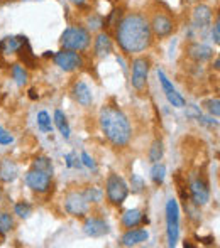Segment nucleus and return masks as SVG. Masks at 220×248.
I'll return each mask as SVG.
<instances>
[{
    "mask_svg": "<svg viewBox=\"0 0 220 248\" xmlns=\"http://www.w3.org/2000/svg\"><path fill=\"white\" fill-rule=\"evenodd\" d=\"M118 47L125 54H139L152 46V31L149 19L141 12H131L124 16L115 29Z\"/></svg>",
    "mask_w": 220,
    "mask_h": 248,
    "instance_id": "obj_1",
    "label": "nucleus"
},
{
    "mask_svg": "<svg viewBox=\"0 0 220 248\" xmlns=\"http://www.w3.org/2000/svg\"><path fill=\"white\" fill-rule=\"evenodd\" d=\"M100 128L114 147H125L131 142L132 130L129 118L117 105H105L99 115Z\"/></svg>",
    "mask_w": 220,
    "mask_h": 248,
    "instance_id": "obj_2",
    "label": "nucleus"
},
{
    "mask_svg": "<svg viewBox=\"0 0 220 248\" xmlns=\"http://www.w3.org/2000/svg\"><path fill=\"white\" fill-rule=\"evenodd\" d=\"M188 193H190V202L195 206H205L210 201V184L205 172H193L186 179Z\"/></svg>",
    "mask_w": 220,
    "mask_h": 248,
    "instance_id": "obj_3",
    "label": "nucleus"
},
{
    "mask_svg": "<svg viewBox=\"0 0 220 248\" xmlns=\"http://www.w3.org/2000/svg\"><path fill=\"white\" fill-rule=\"evenodd\" d=\"M90 41H92V37H90L88 29L82 26H71L61 34L59 44L63 46V49L85 51L90 46Z\"/></svg>",
    "mask_w": 220,
    "mask_h": 248,
    "instance_id": "obj_4",
    "label": "nucleus"
},
{
    "mask_svg": "<svg viewBox=\"0 0 220 248\" xmlns=\"http://www.w3.org/2000/svg\"><path fill=\"white\" fill-rule=\"evenodd\" d=\"M105 194L107 201L114 206H120L129 196V186L118 174L110 172L105 181Z\"/></svg>",
    "mask_w": 220,
    "mask_h": 248,
    "instance_id": "obj_5",
    "label": "nucleus"
},
{
    "mask_svg": "<svg viewBox=\"0 0 220 248\" xmlns=\"http://www.w3.org/2000/svg\"><path fill=\"white\" fill-rule=\"evenodd\" d=\"M166 233L168 247H176L180 238V206L176 199H168L166 202Z\"/></svg>",
    "mask_w": 220,
    "mask_h": 248,
    "instance_id": "obj_6",
    "label": "nucleus"
},
{
    "mask_svg": "<svg viewBox=\"0 0 220 248\" xmlns=\"http://www.w3.org/2000/svg\"><path fill=\"white\" fill-rule=\"evenodd\" d=\"M149 68H151V61L149 58L139 56L132 61V76H131V85L134 90L142 92L148 86V76H149Z\"/></svg>",
    "mask_w": 220,
    "mask_h": 248,
    "instance_id": "obj_7",
    "label": "nucleus"
},
{
    "mask_svg": "<svg viewBox=\"0 0 220 248\" xmlns=\"http://www.w3.org/2000/svg\"><path fill=\"white\" fill-rule=\"evenodd\" d=\"M65 209L68 215L75 216V218H82V216L88 215L90 202L86 201L83 191H69L65 196Z\"/></svg>",
    "mask_w": 220,
    "mask_h": 248,
    "instance_id": "obj_8",
    "label": "nucleus"
},
{
    "mask_svg": "<svg viewBox=\"0 0 220 248\" xmlns=\"http://www.w3.org/2000/svg\"><path fill=\"white\" fill-rule=\"evenodd\" d=\"M149 26H151L152 36L159 37V39H165L169 37L174 31V20L169 14L166 12H156L152 16V19L149 20Z\"/></svg>",
    "mask_w": 220,
    "mask_h": 248,
    "instance_id": "obj_9",
    "label": "nucleus"
},
{
    "mask_svg": "<svg viewBox=\"0 0 220 248\" xmlns=\"http://www.w3.org/2000/svg\"><path fill=\"white\" fill-rule=\"evenodd\" d=\"M54 62L56 66H59V69H63L66 73H71L83 66V59L78 54V51H71V49H61L59 52H56Z\"/></svg>",
    "mask_w": 220,
    "mask_h": 248,
    "instance_id": "obj_10",
    "label": "nucleus"
},
{
    "mask_svg": "<svg viewBox=\"0 0 220 248\" xmlns=\"http://www.w3.org/2000/svg\"><path fill=\"white\" fill-rule=\"evenodd\" d=\"M51 181H53V176L51 174H46L43 170L37 169H31L29 172L26 174V184L27 187L34 191V193H48L51 187Z\"/></svg>",
    "mask_w": 220,
    "mask_h": 248,
    "instance_id": "obj_11",
    "label": "nucleus"
},
{
    "mask_svg": "<svg viewBox=\"0 0 220 248\" xmlns=\"http://www.w3.org/2000/svg\"><path fill=\"white\" fill-rule=\"evenodd\" d=\"M158 78H159V81H161L163 92H165L168 101H169V103L173 105V107H176V108L186 107V100H185L183 96H181L180 93L174 90L173 83L168 79V76L165 75V71H163V69H158Z\"/></svg>",
    "mask_w": 220,
    "mask_h": 248,
    "instance_id": "obj_12",
    "label": "nucleus"
},
{
    "mask_svg": "<svg viewBox=\"0 0 220 248\" xmlns=\"http://www.w3.org/2000/svg\"><path fill=\"white\" fill-rule=\"evenodd\" d=\"M83 232H85V235L92 236V238H100V236L107 235L110 232V226L105 219L97 218V216H90V218L85 219Z\"/></svg>",
    "mask_w": 220,
    "mask_h": 248,
    "instance_id": "obj_13",
    "label": "nucleus"
},
{
    "mask_svg": "<svg viewBox=\"0 0 220 248\" xmlns=\"http://www.w3.org/2000/svg\"><path fill=\"white\" fill-rule=\"evenodd\" d=\"M16 52L19 54L20 61H24V66H27L31 69L37 68V59L34 56L33 49H31V44L26 36H19V47H17Z\"/></svg>",
    "mask_w": 220,
    "mask_h": 248,
    "instance_id": "obj_14",
    "label": "nucleus"
},
{
    "mask_svg": "<svg viewBox=\"0 0 220 248\" xmlns=\"http://www.w3.org/2000/svg\"><path fill=\"white\" fill-rule=\"evenodd\" d=\"M188 58L193 59L195 62H205L208 59L214 58V49L207 44H200V43H191L186 47Z\"/></svg>",
    "mask_w": 220,
    "mask_h": 248,
    "instance_id": "obj_15",
    "label": "nucleus"
},
{
    "mask_svg": "<svg viewBox=\"0 0 220 248\" xmlns=\"http://www.w3.org/2000/svg\"><path fill=\"white\" fill-rule=\"evenodd\" d=\"M149 238V233L142 228H131L129 232H125L120 238V245L124 247H135V245H141V243L148 242Z\"/></svg>",
    "mask_w": 220,
    "mask_h": 248,
    "instance_id": "obj_16",
    "label": "nucleus"
},
{
    "mask_svg": "<svg viewBox=\"0 0 220 248\" xmlns=\"http://www.w3.org/2000/svg\"><path fill=\"white\" fill-rule=\"evenodd\" d=\"M71 93H73V98L78 101L82 107H90V105L93 103L92 90H90V86L86 85L85 81H76L71 90Z\"/></svg>",
    "mask_w": 220,
    "mask_h": 248,
    "instance_id": "obj_17",
    "label": "nucleus"
},
{
    "mask_svg": "<svg viewBox=\"0 0 220 248\" xmlns=\"http://www.w3.org/2000/svg\"><path fill=\"white\" fill-rule=\"evenodd\" d=\"M19 176V167L12 159H2L0 160V183L9 184L14 183Z\"/></svg>",
    "mask_w": 220,
    "mask_h": 248,
    "instance_id": "obj_18",
    "label": "nucleus"
},
{
    "mask_svg": "<svg viewBox=\"0 0 220 248\" xmlns=\"http://www.w3.org/2000/svg\"><path fill=\"white\" fill-rule=\"evenodd\" d=\"M212 17H214V10L208 7L207 3H198L193 9V22L197 27H207L210 26Z\"/></svg>",
    "mask_w": 220,
    "mask_h": 248,
    "instance_id": "obj_19",
    "label": "nucleus"
},
{
    "mask_svg": "<svg viewBox=\"0 0 220 248\" xmlns=\"http://www.w3.org/2000/svg\"><path fill=\"white\" fill-rule=\"evenodd\" d=\"M120 223H122V226H124V228L131 230V228L139 226L141 223H148V218L142 215L141 209H127V211L122 215Z\"/></svg>",
    "mask_w": 220,
    "mask_h": 248,
    "instance_id": "obj_20",
    "label": "nucleus"
},
{
    "mask_svg": "<svg viewBox=\"0 0 220 248\" xmlns=\"http://www.w3.org/2000/svg\"><path fill=\"white\" fill-rule=\"evenodd\" d=\"M93 49H95V54L99 58H103L112 51V39L107 32H99L95 37V44H93Z\"/></svg>",
    "mask_w": 220,
    "mask_h": 248,
    "instance_id": "obj_21",
    "label": "nucleus"
},
{
    "mask_svg": "<svg viewBox=\"0 0 220 248\" xmlns=\"http://www.w3.org/2000/svg\"><path fill=\"white\" fill-rule=\"evenodd\" d=\"M54 125L58 127V130H59V134L63 135V139L68 140L69 135H71V130H69V124H68V120H66V115L63 113L61 110L54 111Z\"/></svg>",
    "mask_w": 220,
    "mask_h": 248,
    "instance_id": "obj_22",
    "label": "nucleus"
},
{
    "mask_svg": "<svg viewBox=\"0 0 220 248\" xmlns=\"http://www.w3.org/2000/svg\"><path fill=\"white\" fill-rule=\"evenodd\" d=\"M10 73H12V78L16 79V85L17 86H24L27 83V71H26V68L20 64V62H16V64H12V68H10Z\"/></svg>",
    "mask_w": 220,
    "mask_h": 248,
    "instance_id": "obj_23",
    "label": "nucleus"
},
{
    "mask_svg": "<svg viewBox=\"0 0 220 248\" xmlns=\"http://www.w3.org/2000/svg\"><path fill=\"white\" fill-rule=\"evenodd\" d=\"M149 162H159V160L163 159V155H165V144H163V140H154L152 142V145L149 147Z\"/></svg>",
    "mask_w": 220,
    "mask_h": 248,
    "instance_id": "obj_24",
    "label": "nucleus"
},
{
    "mask_svg": "<svg viewBox=\"0 0 220 248\" xmlns=\"http://www.w3.org/2000/svg\"><path fill=\"white\" fill-rule=\"evenodd\" d=\"M16 228V221H14V216L9 211H0V233L7 235L9 232Z\"/></svg>",
    "mask_w": 220,
    "mask_h": 248,
    "instance_id": "obj_25",
    "label": "nucleus"
},
{
    "mask_svg": "<svg viewBox=\"0 0 220 248\" xmlns=\"http://www.w3.org/2000/svg\"><path fill=\"white\" fill-rule=\"evenodd\" d=\"M165 177H166V166L161 162H154V166H152V169H151L152 183H154L156 186H161V184L165 183Z\"/></svg>",
    "mask_w": 220,
    "mask_h": 248,
    "instance_id": "obj_26",
    "label": "nucleus"
},
{
    "mask_svg": "<svg viewBox=\"0 0 220 248\" xmlns=\"http://www.w3.org/2000/svg\"><path fill=\"white\" fill-rule=\"evenodd\" d=\"M33 169H37V170H43V172L46 174H51L53 176L54 169H53V162H51V159H48V157L41 155V157H36L33 162Z\"/></svg>",
    "mask_w": 220,
    "mask_h": 248,
    "instance_id": "obj_27",
    "label": "nucleus"
},
{
    "mask_svg": "<svg viewBox=\"0 0 220 248\" xmlns=\"http://www.w3.org/2000/svg\"><path fill=\"white\" fill-rule=\"evenodd\" d=\"M14 213H16L19 218L22 219H27L31 218V215H33V204L27 201H19L16 202V206H14Z\"/></svg>",
    "mask_w": 220,
    "mask_h": 248,
    "instance_id": "obj_28",
    "label": "nucleus"
},
{
    "mask_svg": "<svg viewBox=\"0 0 220 248\" xmlns=\"http://www.w3.org/2000/svg\"><path fill=\"white\" fill-rule=\"evenodd\" d=\"M37 127H39L41 132H46V134L53 132V124H51V117L48 111L43 110L37 113Z\"/></svg>",
    "mask_w": 220,
    "mask_h": 248,
    "instance_id": "obj_29",
    "label": "nucleus"
},
{
    "mask_svg": "<svg viewBox=\"0 0 220 248\" xmlns=\"http://www.w3.org/2000/svg\"><path fill=\"white\" fill-rule=\"evenodd\" d=\"M83 194H85V198L88 202H100L103 199V191L97 186L85 187V189H83Z\"/></svg>",
    "mask_w": 220,
    "mask_h": 248,
    "instance_id": "obj_30",
    "label": "nucleus"
},
{
    "mask_svg": "<svg viewBox=\"0 0 220 248\" xmlns=\"http://www.w3.org/2000/svg\"><path fill=\"white\" fill-rule=\"evenodd\" d=\"M131 189H132V193L134 194H139V193H142L144 191V181H142V177L141 176H137V174H132L131 176Z\"/></svg>",
    "mask_w": 220,
    "mask_h": 248,
    "instance_id": "obj_31",
    "label": "nucleus"
},
{
    "mask_svg": "<svg viewBox=\"0 0 220 248\" xmlns=\"http://www.w3.org/2000/svg\"><path fill=\"white\" fill-rule=\"evenodd\" d=\"M205 105H207V110L210 111V115H214L215 118L220 117V100H219V96H215V98L208 100Z\"/></svg>",
    "mask_w": 220,
    "mask_h": 248,
    "instance_id": "obj_32",
    "label": "nucleus"
},
{
    "mask_svg": "<svg viewBox=\"0 0 220 248\" xmlns=\"http://www.w3.org/2000/svg\"><path fill=\"white\" fill-rule=\"evenodd\" d=\"M82 164H83V166L88 167V169H93V170L97 169L95 160H93L92 157L88 155V152H85V150H83V152H82Z\"/></svg>",
    "mask_w": 220,
    "mask_h": 248,
    "instance_id": "obj_33",
    "label": "nucleus"
},
{
    "mask_svg": "<svg viewBox=\"0 0 220 248\" xmlns=\"http://www.w3.org/2000/svg\"><path fill=\"white\" fill-rule=\"evenodd\" d=\"M212 39H214L215 44L220 43V22H219V17L214 24V29H212Z\"/></svg>",
    "mask_w": 220,
    "mask_h": 248,
    "instance_id": "obj_34",
    "label": "nucleus"
},
{
    "mask_svg": "<svg viewBox=\"0 0 220 248\" xmlns=\"http://www.w3.org/2000/svg\"><path fill=\"white\" fill-rule=\"evenodd\" d=\"M14 142V137L9 134V132H3L2 135H0V145H10Z\"/></svg>",
    "mask_w": 220,
    "mask_h": 248,
    "instance_id": "obj_35",
    "label": "nucleus"
},
{
    "mask_svg": "<svg viewBox=\"0 0 220 248\" xmlns=\"http://www.w3.org/2000/svg\"><path fill=\"white\" fill-rule=\"evenodd\" d=\"M65 160H66V166H68V167H73V154H66V155H65Z\"/></svg>",
    "mask_w": 220,
    "mask_h": 248,
    "instance_id": "obj_36",
    "label": "nucleus"
},
{
    "mask_svg": "<svg viewBox=\"0 0 220 248\" xmlns=\"http://www.w3.org/2000/svg\"><path fill=\"white\" fill-rule=\"evenodd\" d=\"M69 2H71L73 5H76V7H83V5H86V2H88V0H69Z\"/></svg>",
    "mask_w": 220,
    "mask_h": 248,
    "instance_id": "obj_37",
    "label": "nucleus"
},
{
    "mask_svg": "<svg viewBox=\"0 0 220 248\" xmlns=\"http://www.w3.org/2000/svg\"><path fill=\"white\" fill-rule=\"evenodd\" d=\"M219 68H220V58H215V62H214V69H215V71H219Z\"/></svg>",
    "mask_w": 220,
    "mask_h": 248,
    "instance_id": "obj_38",
    "label": "nucleus"
},
{
    "mask_svg": "<svg viewBox=\"0 0 220 248\" xmlns=\"http://www.w3.org/2000/svg\"><path fill=\"white\" fill-rule=\"evenodd\" d=\"M29 96H31V100H36L37 98V95H36V92H34V90H29Z\"/></svg>",
    "mask_w": 220,
    "mask_h": 248,
    "instance_id": "obj_39",
    "label": "nucleus"
},
{
    "mask_svg": "<svg viewBox=\"0 0 220 248\" xmlns=\"http://www.w3.org/2000/svg\"><path fill=\"white\" fill-rule=\"evenodd\" d=\"M3 240H5V235H3V233H0V245H2Z\"/></svg>",
    "mask_w": 220,
    "mask_h": 248,
    "instance_id": "obj_40",
    "label": "nucleus"
},
{
    "mask_svg": "<svg viewBox=\"0 0 220 248\" xmlns=\"http://www.w3.org/2000/svg\"><path fill=\"white\" fill-rule=\"evenodd\" d=\"M2 199H3V189L0 187V202H2Z\"/></svg>",
    "mask_w": 220,
    "mask_h": 248,
    "instance_id": "obj_41",
    "label": "nucleus"
},
{
    "mask_svg": "<svg viewBox=\"0 0 220 248\" xmlns=\"http://www.w3.org/2000/svg\"><path fill=\"white\" fill-rule=\"evenodd\" d=\"M3 132H5V130H3V128H2V125H0V135H2Z\"/></svg>",
    "mask_w": 220,
    "mask_h": 248,
    "instance_id": "obj_42",
    "label": "nucleus"
}]
</instances>
